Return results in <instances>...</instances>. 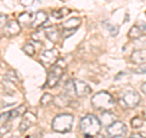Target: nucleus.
<instances>
[{
    "label": "nucleus",
    "instance_id": "obj_1",
    "mask_svg": "<svg viewBox=\"0 0 146 138\" xmlns=\"http://www.w3.org/2000/svg\"><path fill=\"white\" fill-rule=\"evenodd\" d=\"M79 127L82 133L86 138H91V137L98 136V133L101 130V122H100V120L96 116L89 114V115H85L80 120Z\"/></svg>",
    "mask_w": 146,
    "mask_h": 138
},
{
    "label": "nucleus",
    "instance_id": "obj_2",
    "mask_svg": "<svg viewBox=\"0 0 146 138\" xmlns=\"http://www.w3.org/2000/svg\"><path fill=\"white\" fill-rule=\"evenodd\" d=\"M115 103V98L107 92H99L91 99V105L96 110H102V111L113 108Z\"/></svg>",
    "mask_w": 146,
    "mask_h": 138
},
{
    "label": "nucleus",
    "instance_id": "obj_3",
    "mask_svg": "<svg viewBox=\"0 0 146 138\" xmlns=\"http://www.w3.org/2000/svg\"><path fill=\"white\" fill-rule=\"evenodd\" d=\"M52 130L60 133H66L72 130L73 116L71 114H60L52 120Z\"/></svg>",
    "mask_w": 146,
    "mask_h": 138
},
{
    "label": "nucleus",
    "instance_id": "obj_4",
    "mask_svg": "<svg viewBox=\"0 0 146 138\" xmlns=\"http://www.w3.org/2000/svg\"><path fill=\"white\" fill-rule=\"evenodd\" d=\"M63 72H65V62L62 60H57L55 65L51 66L50 71L48 73V81L45 83V87L48 88H54L55 86L60 82V78L62 77Z\"/></svg>",
    "mask_w": 146,
    "mask_h": 138
},
{
    "label": "nucleus",
    "instance_id": "obj_5",
    "mask_svg": "<svg viewBox=\"0 0 146 138\" xmlns=\"http://www.w3.org/2000/svg\"><path fill=\"white\" fill-rule=\"evenodd\" d=\"M140 103V95L135 90H128L119 99V104L125 109H133Z\"/></svg>",
    "mask_w": 146,
    "mask_h": 138
},
{
    "label": "nucleus",
    "instance_id": "obj_6",
    "mask_svg": "<svg viewBox=\"0 0 146 138\" xmlns=\"http://www.w3.org/2000/svg\"><path fill=\"white\" fill-rule=\"evenodd\" d=\"M58 50L57 49H46L42 52L40 54V62L43 64L44 66H51L55 65L56 61L58 60Z\"/></svg>",
    "mask_w": 146,
    "mask_h": 138
},
{
    "label": "nucleus",
    "instance_id": "obj_7",
    "mask_svg": "<svg viewBox=\"0 0 146 138\" xmlns=\"http://www.w3.org/2000/svg\"><path fill=\"white\" fill-rule=\"evenodd\" d=\"M125 132H127V127L124 125V122H122V121H116L111 126L107 127V133L111 138L122 137L125 135Z\"/></svg>",
    "mask_w": 146,
    "mask_h": 138
},
{
    "label": "nucleus",
    "instance_id": "obj_8",
    "mask_svg": "<svg viewBox=\"0 0 146 138\" xmlns=\"http://www.w3.org/2000/svg\"><path fill=\"white\" fill-rule=\"evenodd\" d=\"M21 31V25L18 21L15 20H11L9 21L5 25V27L3 28V32L5 33V36L7 37H13V36H17Z\"/></svg>",
    "mask_w": 146,
    "mask_h": 138
},
{
    "label": "nucleus",
    "instance_id": "obj_9",
    "mask_svg": "<svg viewBox=\"0 0 146 138\" xmlns=\"http://www.w3.org/2000/svg\"><path fill=\"white\" fill-rule=\"evenodd\" d=\"M35 120H36V119H35L34 114H32L29 111H26L25 115H23V119H22V121L20 123V132L25 133L35 122Z\"/></svg>",
    "mask_w": 146,
    "mask_h": 138
},
{
    "label": "nucleus",
    "instance_id": "obj_10",
    "mask_svg": "<svg viewBox=\"0 0 146 138\" xmlns=\"http://www.w3.org/2000/svg\"><path fill=\"white\" fill-rule=\"evenodd\" d=\"M74 82V88H76V95L77 96H85L90 93V88L85 82L80 80H73Z\"/></svg>",
    "mask_w": 146,
    "mask_h": 138
},
{
    "label": "nucleus",
    "instance_id": "obj_11",
    "mask_svg": "<svg viewBox=\"0 0 146 138\" xmlns=\"http://www.w3.org/2000/svg\"><path fill=\"white\" fill-rule=\"evenodd\" d=\"M130 60L134 64L138 65H143L146 62V49H138L133 52V54L130 55Z\"/></svg>",
    "mask_w": 146,
    "mask_h": 138
},
{
    "label": "nucleus",
    "instance_id": "obj_12",
    "mask_svg": "<svg viewBox=\"0 0 146 138\" xmlns=\"http://www.w3.org/2000/svg\"><path fill=\"white\" fill-rule=\"evenodd\" d=\"M117 121V117H116V115L115 114H112L110 110H106V111H102L101 114V120H100V122H101V125L102 126H111L113 122H116Z\"/></svg>",
    "mask_w": 146,
    "mask_h": 138
},
{
    "label": "nucleus",
    "instance_id": "obj_13",
    "mask_svg": "<svg viewBox=\"0 0 146 138\" xmlns=\"http://www.w3.org/2000/svg\"><path fill=\"white\" fill-rule=\"evenodd\" d=\"M48 20V15L46 12L44 11H38L35 13V20L33 21V23H32L31 26L33 27V28H38V27H40L42 25H44L45 22H46Z\"/></svg>",
    "mask_w": 146,
    "mask_h": 138
},
{
    "label": "nucleus",
    "instance_id": "obj_14",
    "mask_svg": "<svg viewBox=\"0 0 146 138\" xmlns=\"http://www.w3.org/2000/svg\"><path fill=\"white\" fill-rule=\"evenodd\" d=\"M45 31V36L48 37V39H50L51 42L56 43L60 39V32L56 29V27H46L44 29Z\"/></svg>",
    "mask_w": 146,
    "mask_h": 138
},
{
    "label": "nucleus",
    "instance_id": "obj_15",
    "mask_svg": "<svg viewBox=\"0 0 146 138\" xmlns=\"http://www.w3.org/2000/svg\"><path fill=\"white\" fill-rule=\"evenodd\" d=\"M54 104L56 105L57 108H65V107H67V105L70 104V98H68V95L66 93L60 94V95H57L56 98L54 99Z\"/></svg>",
    "mask_w": 146,
    "mask_h": 138
},
{
    "label": "nucleus",
    "instance_id": "obj_16",
    "mask_svg": "<svg viewBox=\"0 0 146 138\" xmlns=\"http://www.w3.org/2000/svg\"><path fill=\"white\" fill-rule=\"evenodd\" d=\"M33 21H34V18H33V15L29 12H23V13H21L20 17H18V22H20V25L21 26H29L33 23Z\"/></svg>",
    "mask_w": 146,
    "mask_h": 138
},
{
    "label": "nucleus",
    "instance_id": "obj_17",
    "mask_svg": "<svg viewBox=\"0 0 146 138\" xmlns=\"http://www.w3.org/2000/svg\"><path fill=\"white\" fill-rule=\"evenodd\" d=\"M82 23V21L79 18H70V20L65 21L62 23L63 29H76L77 27H79Z\"/></svg>",
    "mask_w": 146,
    "mask_h": 138
},
{
    "label": "nucleus",
    "instance_id": "obj_18",
    "mask_svg": "<svg viewBox=\"0 0 146 138\" xmlns=\"http://www.w3.org/2000/svg\"><path fill=\"white\" fill-rule=\"evenodd\" d=\"M25 113H26V107L25 105H21V107H18L16 109L11 110V111H9L7 117H9V120H12V119H16L18 116H21V115H25Z\"/></svg>",
    "mask_w": 146,
    "mask_h": 138
},
{
    "label": "nucleus",
    "instance_id": "obj_19",
    "mask_svg": "<svg viewBox=\"0 0 146 138\" xmlns=\"http://www.w3.org/2000/svg\"><path fill=\"white\" fill-rule=\"evenodd\" d=\"M141 34H143V31L140 29V27L138 25H135V26L131 27L130 31H129V33H128L129 38H131V39H139L141 37Z\"/></svg>",
    "mask_w": 146,
    "mask_h": 138
},
{
    "label": "nucleus",
    "instance_id": "obj_20",
    "mask_svg": "<svg viewBox=\"0 0 146 138\" xmlns=\"http://www.w3.org/2000/svg\"><path fill=\"white\" fill-rule=\"evenodd\" d=\"M71 11L68 9H60V10H54L52 11V17L57 18V20H61L62 17H65L66 15H68Z\"/></svg>",
    "mask_w": 146,
    "mask_h": 138
},
{
    "label": "nucleus",
    "instance_id": "obj_21",
    "mask_svg": "<svg viewBox=\"0 0 146 138\" xmlns=\"http://www.w3.org/2000/svg\"><path fill=\"white\" fill-rule=\"evenodd\" d=\"M63 93H66L67 95H72L73 93H76V88H74V82L73 81H68L66 86H65V89H63Z\"/></svg>",
    "mask_w": 146,
    "mask_h": 138
},
{
    "label": "nucleus",
    "instance_id": "obj_22",
    "mask_svg": "<svg viewBox=\"0 0 146 138\" xmlns=\"http://www.w3.org/2000/svg\"><path fill=\"white\" fill-rule=\"evenodd\" d=\"M4 78H5L6 81L12 82V83H18V82H20V80H18V77H17V75H16L15 71H7Z\"/></svg>",
    "mask_w": 146,
    "mask_h": 138
},
{
    "label": "nucleus",
    "instance_id": "obj_23",
    "mask_svg": "<svg viewBox=\"0 0 146 138\" xmlns=\"http://www.w3.org/2000/svg\"><path fill=\"white\" fill-rule=\"evenodd\" d=\"M54 96L51 94H49V93H45L43 96H42V99H40V104L44 105V107H48L49 104H51L54 102Z\"/></svg>",
    "mask_w": 146,
    "mask_h": 138
},
{
    "label": "nucleus",
    "instance_id": "obj_24",
    "mask_svg": "<svg viewBox=\"0 0 146 138\" xmlns=\"http://www.w3.org/2000/svg\"><path fill=\"white\" fill-rule=\"evenodd\" d=\"M130 125H131V127H133V128H140L141 126L144 125V120L140 116H135V117L131 119Z\"/></svg>",
    "mask_w": 146,
    "mask_h": 138
},
{
    "label": "nucleus",
    "instance_id": "obj_25",
    "mask_svg": "<svg viewBox=\"0 0 146 138\" xmlns=\"http://www.w3.org/2000/svg\"><path fill=\"white\" fill-rule=\"evenodd\" d=\"M22 50H23L25 54H27L28 56H33L34 53H35V49H34V47H33V44H31V43L25 44L23 48H22Z\"/></svg>",
    "mask_w": 146,
    "mask_h": 138
},
{
    "label": "nucleus",
    "instance_id": "obj_26",
    "mask_svg": "<svg viewBox=\"0 0 146 138\" xmlns=\"http://www.w3.org/2000/svg\"><path fill=\"white\" fill-rule=\"evenodd\" d=\"M73 33H76V29H63L62 36H63V38H67V37L72 36Z\"/></svg>",
    "mask_w": 146,
    "mask_h": 138
},
{
    "label": "nucleus",
    "instance_id": "obj_27",
    "mask_svg": "<svg viewBox=\"0 0 146 138\" xmlns=\"http://www.w3.org/2000/svg\"><path fill=\"white\" fill-rule=\"evenodd\" d=\"M108 32L112 36H117L118 34V27L117 26H108Z\"/></svg>",
    "mask_w": 146,
    "mask_h": 138
},
{
    "label": "nucleus",
    "instance_id": "obj_28",
    "mask_svg": "<svg viewBox=\"0 0 146 138\" xmlns=\"http://www.w3.org/2000/svg\"><path fill=\"white\" fill-rule=\"evenodd\" d=\"M9 131H10V125L9 123H1V136H4V133H7Z\"/></svg>",
    "mask_w": 146,
    "mask_h": 138
},
{
    "label": "nucleus",
    "instance_id": "obj_29",
    "mask_svg": "<svg viewBox=\"0 0 146 138\" xmlns=\"http://www.w3.org/2000/svg\"><path fill=\"white\" fill-rule=\"evenodd\" d=\"M21 3H22V5H25V6H28L32 4V0H21Z\"/></svg>",
    "mask_w": 146,
    "mask_h": 138
},
{
    "label": "nucleus",
    "instance_id": "obj_30",
    "mask_svg": "<svg viewBox=\"0 0 146 138\" xmlns=\"http://www.w3.org/2000/svg\"><path fill=\"white\" fill-rule=\"evenodd\" d=\"M136 73H146V67H143V68H138V70H135Z\"/></svg>",
    "mask_w": 146,
    "mask_h": 138
},
{
    "label": "nucleus",
    "instance_id": "obj_31",
    "mask_svg": "<svg viewBox=\"0 0 146 138\" xmlns=\"http://www.w3.org/2000/svg\"><path fill=\"white\" fill-rule=\"evenodd\" d=\"M139 27H140V29L143 31V32H144V31H146V25L144 23V22H141V23H139Z\"/></svg>",
    "mask_w": 146,
    "mask_h": 138
},
{
    "label": "nucleus",
    "instance_id": "obj_32",
    "mask_svg": "<svg viewBox=\"0 0 146 138\" xmlns=\"http://www.w3.org/2000/svg\"><path fill=\"white\" fill-rule=\"evenodd\" d=\"M4 22L6 23V17L4 16V15H1V29L4 28Z\"/></svg>",
    "mask_w": 146,
    "mask_h": 138
},
{
    "label": "nucleus",
    "instance_id": "obj_33",
    "mask_svg": "<svg viewBox=\"0 0 146 138\" xmlns=\"http://www.w3.org/2000/svg\"><path fill=\"white\" fill-rule=\"evenodd\" d=\"M141 90H143V92H144V94L146 95V82L141 84Z\"/></svg>",
    "mask_w": 146,
    "mask_h": 138
},
{
    "label": "nucleus",
    "instance_id": "obj_34",
    "mask_svg": "<svg viewBox=\"0 0 146 138\" xmlns=\"http://www.w3.org/2000/svg\"><path fill=\"white\" fill-rule=\"evenodd\" d=\"M130 138H145V137H144V136H141V135H133Z\"/></svg>",
    "mask_w": 146,
    "mask_h": 138
},
{
    "label": "nucleus",
    "instance_id": "obj_35",
    "mask_svg": "<svg viewBox=\"0 0 146 138\" xmlns=\"http://www.w3.org/2000/svg\"><path fill=\"white\" fill-rule=\"evenodd\" d=\"M144 117L146 119V110H145V113H144Z\"/></svg>",
    "mask_w": 146,
    "mask_h": 138
},
{
    "label": "nucleus",
    "instance_id": "obj_36",
    "mask_svg": "<svg viewBox=\"0 0 146 138\" xmlns=\"http://www.w3.org/2000/svg\"><path fill=\"white\" fill-rule=\"evenodd\" d=\"M11 138H18V137H15V136H13V137H11Z\"/></svg>",
    "mask_w": 146,
    "mask_h": 138
},
{
    "label": "nucleus",
    "instance_id": "obj_37",
    "mask_svg": "<svg viewBox=\"0 0 146 138\" xmlns=\"http://www.w3.org/2000/svg\"><path fill=\"white\" fill-rule=\"evenodd\" d=\"M100 138H105V137H100Z\"/></svg>",
    "mask_w": 146,
    "mask_h": 138
}]
</instances>
